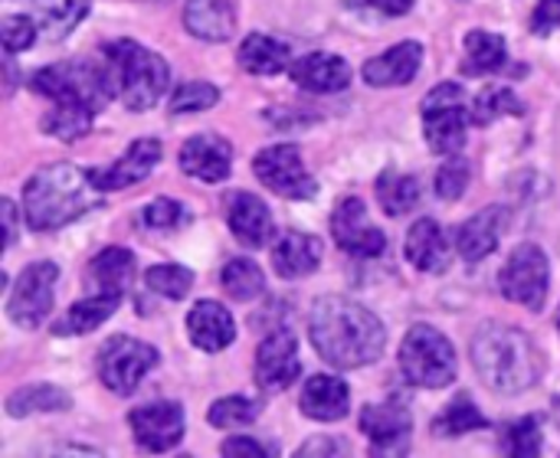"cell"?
Returning <instances> with one entry per match:
<instances>
[{"label":"cell","instance_id":"cell-1","mask_svg":"<svg viewBox=\"0 0 560 458\" xmlns=\"http://www.w3.org/2000/svg\"><path fill=\"white\" fill-rule=\"evenodd\" d=\"M308 338L318 357L338 371H358L374 364L387 344L381 318L341 295H325L315 302L308 318Z\"/></svg>","mask_w":560,"mask_h":458},{"label":"cell","instance_id":"cell-2","mask_svg":"<svg viewBox=\"0 0 560 458\" xmlns=\"http://www.w3.org/2000/svg\"><path fill=\"white\" fill-rule=\"evenodd\" d=\"M472 351V367L486 387L495 394L515 397L532 390L541 380L545 361L535 341L512 328V325H482L469 344Z\"/></svg>","mask_w":560,"mask_h":458},{"label":"cell","instance_id":"cell-3","mask_svg":"<svg viewBox=\"0 0 560 458\" xmlns=\"http://www.w3.org/2000/svg\"><path fill=\"white\" fill-rule=\"evenodd\" d=\"M98 193L102 190L92 184V171L75 164H49L23 187V220L36 233L69 226L98 203Z\"/></svg>","mask_w":560,"mask_h":458},{"label":"cell","instance_id":"cell-4","mask_svg":"<svg viewBox=\"0 0 560 458\" xmlns=\"http://www.w3.org/2000/svg\"><path fill=\"white\" fill-rule=\"evenodd\" d=\"M102 56L112 66L115 89L121 92L125 108L148 111L167 92V82H171L167 59L158 56V52H151V49H144L141 43H135V39H115V43L102 46Z\"/></svg>","mask_w":560,"mask_h":458},{"label":"cell","instance_id":"cell-5","mask_svg":"<svg viewBox=\"0 0 560 458\" xmlns=\"http://www.w3.org/2000/svg\"><path fill=\"white\" fill-rule=\"evenodd\" d=\"M400 371L413 387L443 390L456 380V351L433 325H413L400 344Z\"/></svg>","mask_w":560,"mask_h":458},{"label":"cell","instance_id":"cell-6","mask_svg":"<svg viewBox=\"0 0 560 458\" xmlns=\"http://www.w3.org/2000/svg\"><path fill=\"white\" fill-rule=\"evenodd\" d=\"M472 125V102H466L463 85L443 82L423 98V134L433 154H459L466 131Z\"/></svg>","mask_w":560,"mask_h":458},{"label":"cell","instance_id":"cell-7","mask_svg":"<svg viewBox=\"0 0 560 458\" xmlns=\"http://www.w3.org/2000/svg\"><path fill=\"white\" fill-rule=\"evenodd\" d=\"M115 85L112 69H95L89 62H56L43 66L39 72L30 75V89L39 92L43 98H82L95 111L108 105V92Z\"/></svg>","mask_w":560,"mask_h":458},{"label":"cell","instance_id":"cell-8","mask_svg":"<svg viewBox=\"0 0 560 458\" xmlns=\"http://www.w3.org/2000/svg\"><path fill=\"white\" fill-rule=\"evenodd\" d=\"M548 289H551V262L545 249L535 243H522L499 272V292L509 302L525 305L528 312H541L548 302Z\"/></svg>","mask_w":560,"mask_h":458},{"label":"cell","instance_id":"cell-9","mask_svg":"<svg viewBox=\"0 0 560 458\" xmlns=\"http://www.w3.org/2000/svg\"><path fill=\"white\" fill-rule=\"evenodd\" d=\"M56 279H59V266L56 262H33L20 272L16 285L10 289L7 298V315L16 328L33 331L39 328L56 305Z\"/></svg>","mask_w":560,"mask_h":458},{"label":"cell","instance_id":"cell-10","mask_svg":"<svg viewBox=\"0 0 560 458\" xmlns=\"http://www.w3.org/2000/svg\"><path fill=\"white\" fill-rule=\"evenodd\" d=\"M154 367H158V351L138 338L118 334L98 351V377L118 397H131L144 380V374H151Z\"/></svg>","mask_w":560,"mask_h":458},{"label":"cell","instance_id":"cell-11","mask_svg":"<svg viewBox=\"0 0 560 458\" xmlns=\"http://www.w3.org/2000/svg\"><path fill=\"white\" fill-rule=\"evenodd\" d=\"M253 171H256L262 187H269L272 193H279L285 200H312L318 193V180L305 171L295 144L262 148L253 157Z\"/></svg>","mask_w":560,"mask_h":458},{"label":"cell","instance_id":"cell-12","mask_svg":"<svg viewBox=\"0 0 560 458\" xmlns=\"http://www.w3.org/2000/svg\"><path fill=\"white\" fill-rule=\"evenodd\" d=\"M331 233H335V243L348 256H354V259H377L387 249V236L371 223L368 207L358 197H345L335 207V213H331Z\"/></svg>","mask_w":560,"mask_h":458},{"label":"cell","instance_id":"cell-13","mask_svg":"<svg viewBox=\"0 0 560 458\" xmlns=\"http://www.w3.org/2000/svg\"><path fill=\"white\" fill-rule=\"evenodd\" d=\"M128 426H131L138 446H144L148 453H167L184 439L187 416H184L180 403L158 400V403H144L138 410H131Z\"/></svg>","mask_w":560,"mask_h":458},{"label":"cell","instance_id":"cell-14","mask_svg":"<svg viewBox=\"0 0 560 458\" xmlns=\"http://www.w3.org/2000/svg\"><path fill=\"white\" fill-rule=\"evenodd\" d=\"M302 374V361H299V344L292 331H272L269 338H262L259 351H256V387L262 394H279L285 387H292Z\"/></svg>","mask_w":560,"mask_h":458},{"label":"cell","instance_id":"cell-15","mask_svg":"<svg viewBox=\"0 0 560 458\" xmlns=\"http://www.w3.org/2000/svg\"><path fill=\"white\" fill-rule=\"evenodd\" d=\"M361 430L368 433L377 456H404L413 436V420L400 403H371L361 413Z\"/></svg>","mask_w":560,"mask_h":458},{"label":"cell","instance_id":"cell-16","mask_svg":"<svg viewBox=\"0 0 560 458\" xmlns=\"http://www.w3.org/2000/svg\"><path fill=\"white\" fill-rule=\"evenodd\" d=\"M164 151H161V141L158 138H138L128 144V151L112 164V167H102V171H92V184L108 193V190H125L131 184H141L158 164H161Z\"/></svg>","mask_w":560,"mask_h":458},{"label":"cell","instance_id":"cell-17","mask_svg":"<svg viewBox=\"0 0 560 458\" xmlns=\"http://www.w3.org/2000/svg\"><path fill=\"white\" fill-rule=\"evenodd\" d=\"M180 171L203 180V184H220L230 177L233 171V148L226 138L207 131V134H194L184 141L180 148Z\"/></svg>","mask_w":560,"mask_h":458},{"label":"cell","instance_id":"cell-18","mask_svg":"<svg viewBox=\"0 0 560 458\" xmlns=\"http://www.w3.org/2000/svg\"><path fill=\"white\" fill-rule=\"evenodd\" d=\"M226 223H230V233L249 249H259L276 236L272 210L249 190H236L226 197Z\"/></svg>","mask_w":560,"mask_h":458},{"label":"cell","instance_id":"cell-19","mask_svg":"<svg viewBox=\"0 0 560 458\" xmlns=\"http://www.w3.org/2000/svg\"><path fill=\"white\" fill-rule=\"evenodd\" d=\"M505 230H509V207H486L459 226L456 249L466 262H482L499 249Z\"/></svg>","mask_w":560,"mask_h":458},{"label":"cell","instance_id":"cell-20","mask_svg":"<svg viewBox=\"0 0 560 458\" xmlns=\"http://www.w3.org/2000/svg\"><path fill=\"white\" fill-rule=\"evenodd\" d=\"M423 62V46L417 39H404L394 49L374 56L364 62V82L374 89H390V85H407L420 72Z\"/></svg>","mask_w":560,"mask_h":458},{"label":"cell","instance_id":"cell-21","mask_svg":"<svg viewBox=\"0 0 560 458\" xmlns=\"http://www.w3.org/2000/svg\"><path fill=\"white\" fill-rule=\"evenodd\" d=\"M187 334L200 351L217 354V351H223V348H230L236 341V321L220 302L203 298L187 315Z\"/></svg>","mask_w":560,"mask_h":458},{"label":"cell","instance_id":"cell-22","mask_svg":"<svg viewBox=\"0 0 560 458\" xmlns=\"http://www.w3.org/2000/svg\"><path fill=\"white\" fill-rule=\"evenodd\" d=\"M299 407L308 420H318V423H338L348 416V407H351V390L345 380L331 377V374H315L305 380L302 387V397H299Z\"/></svg>","mask_w":560,"mask_h":458},{"label":"cell","instance_id":"cell-23","mask_svg":"<svg viewBox=\"0 0 560 458\" xmlns=\"http://www.w3.org/2000/svg\"><path fill=\"white\" fill-rule=\"evenodd\" d=\"M292 82L305 92L315 95H328V92H341L351 82V69L341 56L335 52H308L302 56L292 69H289Z\"/></svg>","mask_w":560,"mask_h":458},{"label":"cell","instance_id":"cell-24","mask_svg":"<svg viewBox=\"0 0 560 458\" xmlns=\"http://www.w3.org/2000/svg\"><path fill=\"white\" fill-rule=\"evenodd\" d=\"M407 259H410L413 269L430 272V275L450 269V239H446L443 226L433 216H423L407 233Z\"/></svg>","mask_w":560,"mask_h":458},{"label":"cell","instance_id":"cell-25","mask_svg":"<svg viewBox=\"0 0 560 458\" xmlns=\"http://www.w3.org/2000/svg\"><path fill=\"white\" fill-rule=\"evenodd\" d=\"M184 26L207 43H223L236 33V7L233 0H187Z\"/></svg>","mask_w":560,"mask_h":458},{"label":"cell","instance_id":"cell-26","mask_svg":"<svg viewBox=\"0 0 560 458\" xmlns=\"http://www.w3.org/2000/svg\"><path fill=\"white\" fill-rule=\"evenodd\" d=\"M318 262H322V239L312 233L292 230L272 249V269L282 279H305L318 269Z\"/></svg>","mask_w":560,"mask_h":458},{"label":"cell","instance_id":"cell-27","mask_svg":"<svg viewBox=\"0 0 560 458\" xmlns=\"http://www.w3.org/2000/svg\"><path fill=\"white\" fill-rule=\"evenodd\" d=\"M131 279H135V256L128 249H121V246H108V249H102L89 262V285H92V292L125 295Z\"/></svg>","mask_w":560,"mask_h":458},{"label":"cell","instance_id":"cell-28","mask_svg":"<svg viewBox=\"0 0 560 458\" xmlns=\"http://www.w3.org/2000/svg\"><path fill=\"white\" fill-rule=\"evenodd\" d=\"M240 66L249 72V75H276L282 69H289V59H292V46L276 39V36H266V33H249L243 43H240V52H236Z\"/></svg>","mask_w":560,"mask_h":458},{"label":"cell","instance_id":"cell-29","mask_svg":"<svg viewBox=\"0 0 560 458\" xmlns=\"http://www.w3.org/2000/svg\"><path fill=\"white\" fill-rule=\"evenodd\" d=\"M121 298H125V295H105V292H95L92 298L75 302V305H72V308L56 321L52 334H59V338H69V334H92L98 325H105V321L118 312Z\"/></svg>","mask_w":560,"mask_h":458},{"label":"cell","instance_id":"cell-30","mask_svg":"<svg viewBox=\"0 0 560 458\" xmlns=\"http://www.w3.org/2000/svg\"><path fill=\"white\" fill-rule=\"evenodd\" d=\"M33 13L46 39H62L89 16V0H33Z\"/></svg>","mask_w":560,"mask_h":458},{"label":"cell","instance_id":"cell-31","mask_svg":"<svg viewBox=\"0 0 560 458\" xmlns=\"http://www.w3.org/2000/svg\"><path fill=\"white\" fill-rule=\"evenodd\" d=\"M509 59L505 39L489 33V30H472L466 36V52H463V72L466 75H489L499 72Z\"/></svg>","mask_w":560,"mask_h":458},{"label":"cell","instance_id":"cell-32","mask_svg":"<svg viewBox=\"0 0 560 458\" xmlns=\"http://www.w3.org/2000/svg\"><path fill=\"white\" fill-rule=\"evenodd\" d=\"M56 108L43 118V131L59 141H75L92 128L95 108L82 98H56Z\"/></svg>","mask_w":560,"mask_h":458},{"label":"cell","instance_id":"cell-33","mask_svg":"<svg viewBox=\"0 0 560 458\" xmlns=\"http://www.w3.org/2000/svg\"><path fill=\"white\" fill-rule=\"evenodd\" d=\"M69 407H72V397L52 384H33V387H23L7 397V416H13V420L33 416V413H59Z\"/></svg>","mask_w":560,"mask_h":458},{"label":"cell","instance_id":"cell-34","mask_svg":"<svg viewBox=\"0 0 560 458\" xmlns=\"http://www.w3.org/2000/svg\"><path fill=\"white\" fill-rule=\"evenodd\" d=\"M377 200H381V210L387 216H407L417 203H420V180L413 174H394V171H384L377 177Z\"/></svg>","mask_w":560,"mask_h":458},{"label":"cell","instance_id":"cell-35","mask_svg":"<svg viewBox=\"0 0 560 458\" xmlns=\"http://www.w3.org/2000/svg\"><path fill=\"white\" fill-rule=\"evenodd\" d=\"M476 430H489V420L482 416V410L476 407L472 397L459 394L436 420H433V436L440 439H459V436H469Z\"/></svg>","mask_w":560,"mask_h":458},{"label":"cell","instance_id":"cell-36","mask_svg":"<svg viewBox=\"0 0 560 458\" xmlns=\"http://www.w3.org/2000/svg\"><path fill=\"white\" fill-rule=\"evenodd\" d=\"M220 285L236 302H253L266 292V275L253 259H230L220 272Z\"/></svg>","mask_w":560,"mask_h":458},{"label":"cell","instance_id":"cell-37","mask_svg":"<svg viewBox=\"0 0 560 458\" xmlns=\"http://www.w3.org/2000/svg\"><path fill=\"white\" fill-rule=\"evenodd\" d=\"M505 115H525V105L518 102V95L512 89H482L476 98H472V121L476 125H492Z\"/></svg>","mask_w":560,"mask_h":458},{"label":"cell","instance_id":"cell-38","mask_svg":"<svg viewBox=\"0 0 560 458\" xmlns=\"http://www.w3.org/2000/svg\"><path fill=\"white\" fill-rule=\"evenodd\" d=\"M502 453L512 458H535L541 456V423L538 416L515 420L502 430Z\"/></svg>","mask_w":560,"mask_h":458},{"label":"cell","instance_id":"cell-39","mask_svg":"<svg viewBox=\"0 0 560 458\" xmlns=\"http://www.w3.org/2000/svg\"><path fill=\"white\" fill-rule=\"evenodd\" d=\"M144 285H148L151 292L171 298V302H180V298L194 289V272L184 269V266H174V262H167V266H151V269L144 272Z\"/></svg>","mask_w":560,"mask_h":458},{"label":"cell","instance_id":"cell-40","mask_svg":"<svg viewBox=\"0 0 560 458\" xmlns=\"http://www.w3.org/2000/svg\"><path fill=\"white\" fill-rule=\"evenodd\" d=\"M259 416V403L249 397H223L207 410V423L217 430H236V426H249Z\"/></svg>","mask_w":560,"mask_h":458},{"label":"cell","instance_id":"cell-41","mask_svg":"<svg viewBox=\"0 0 560 458\" xmlns=\"http://www.w3.org/2000/svg\"><path fill=\"white\" fill-rule=\"evenodd\" d=\"M141 223L148 230H158V233H171V230H180L184 223H190V210L171 197H158L154 203H148L141 210Z\"/></svg>","mask_w":560,"mask_h":458},{"label":"cell","instance_id":"cell-42","mask_svg":"<svg viewBox=\"0 0 560 458\" xmlns=\"http://www.w3.org/2000/svg\"><path fill=\"white\" fill-rule=\"evenodd\" d=\"M220 102V89L210 82H187L171 95V115H190V111H207Z\"/></svg>","mask_w":560,"mask_h":458},{"label":"cell","instance_id":"cell-43","mask_svg":"<svg viewBox=\"0 0 560 458\" xmlns=\"http://www.w3.org/2000/svg\"><path fill=\"white\" fill-rule=\"evenodd\" d=\"M466 187H469V164L463 161V157H450L443 167H440V174H436V197L440 200H459L463 193H466Z\"/></svg>","mask_w":560,"mask_h":458},{"label":"cell","instance_id":"cell-44","mask_svg":"<svg viewBox=\"0 0 560 458\" xmlns=\"http://www.w3.org/2000/svg\"><path fill=\"white\" fill-rule=\"evenodd\" d=\"M36 26H39V23H33L30 16L10 13V16L3 20V49H7V56L30 49L33 39H36Z\"/></svg>","mask_w":560,"mask_h":458},{"label":"cell","instance_id":"cell-45","mask_svg":"<svg viewBox=\"0 0 560 458\" xmlns=\"http://www.w3.org/2000/svg\"><path fill=\"white\" fill-rule=\"evenodd\" d=\"M532 30L541 36L560 30V0H538V7L532 13Z\"/></svg>","mask_w":560,"mask_h":458},{"label":"cell","instance_id":"cell-46","mask_svg":"<svg viewBox=\"0 0 560 458\" xmlns=\"http://www.w3.org/2000/svg\"><path fill=\"white\" fill-rule=\"evenodd\" d=\"M351 453V446L348 443H341V439H335V436H315V439H308L302 449H299V456L308 458V456H348Z\"/></svg>","mask_w":560,"mask_h":458},{"label":"cell","instance_id":"cell-47","mask_svg":"<svg viewBox=\"0 0 560 458\" xmlns=\"http://www.w3.org/2000/svg\"><path fill=\"white\" fill-rule=\"evenodd\" d=\"M223 456H253V458H262V456H276V449H269V446H262V443H256V439H249V436H236V439H226L223 443V449H220Z\"/></svg>","mask_w":560,"mask_h":458},{"label":"cell","instance_id":"cell-48","mask_svg":"<svg viewBox=\"0 0 560 458\" xmlns=\"http://www.w3.org/2000/svg\"><path fill=\"white\" fill-rule=\"evenodd\" d=\"M374 10H381L384 16H404L410 7H413V0H368Z\"/></svg>","mask_w":560,"mask_h":458},{"label":"cell","instance_id":"cell-49","mask_svg":"<svg viewBox=\"0 0 560 458\" xmlns=\"http://www.w3.org/2000/svg\"><path fill=\"white\" fill-rule=\"evenodd\" d=\"M3 216H7V246H13V239H16V213H13L10 200H3Z\"/></svg>","mask_w":560,"mask_h":458},{"label":"cell","instance_id":"cell-50","mask_svg":"<svg viewBox=\"0 0 560 458\" xmlns=\"http://www.w3.org/2000/svg\"><path fill=\"white\" fill-rule=\"evenodd\" d=\"M555 407H558V420H560V400H558V403H555Z\"/></svg>","mask_w":560,"mask_h":458},{"label":"cell","instance_id":"cell-51","mask_svg":"<svg viewBox=\"0 0 560 458\" xmlns=\"http://www.w3.org/2000/svg\"><path fill=\"white\" fill-rule=\"evenodd\" d=\"M558 331H560V312H558Z\"/></svg>","mask_w":560,"mask_h":458}]
</instances>
